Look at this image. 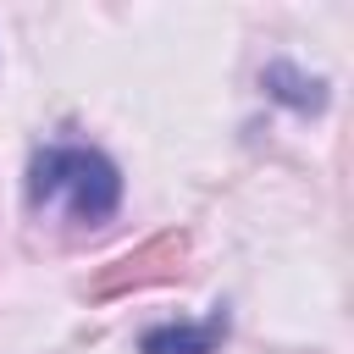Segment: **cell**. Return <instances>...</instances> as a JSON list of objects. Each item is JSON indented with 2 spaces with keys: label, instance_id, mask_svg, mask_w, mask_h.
<instances>
[{
  "label": "cell",
  "instance_id": "obj_1",
  "mask_svg": "<svg viewBox=\"0 0 354 354\" xmlns=\"http://www.w3.org/2000/svg\"><path fill=\"white\" fill-rule=\"evenodd\" d=\"M66 205L72 227H105L122 205V171L94 144H44L28 160V210Z\"/></svg>",
  "mask_w": 354,
  "mask_h": 354
},
{
  "label": "cell",
  "instance_id": "obj_2",
  "mask_svg": "<svg viewBox=\"0 0 354 354\" xmlns=\"http://www.w3.org/2000/svg\"><path fill=\"white\" fill-rule=\"evenodd\" d=\"M227 304H210L205 321H160L138 337V354H216L227 343Z\"/></svg>",
  "mask_w": 354,
  "mask_h": 354
},
{
  "label": "cell",
  "instance_id": "obj_3",
  "mask_svg": "<svg viewBox=\"0 0 354 354\" xmlns=\"http://www.w3.org/2000/svg\"><path fill=\"white\" fill-rule=\"evenodd\" d=\"M177 260H183V232H171V238H155L149 249H138V254L116 260V271H105V277L94 282V293H116V288L160 282V277H171V266H177Z\"/></svg>",
  "mask_w": 354,
  "mask_h": 354
},
{
  "label": "cell",
  "instance_id": "obj_4",
  "mask_svg": "<svg viewBox=\"0 0 354 354\" xmlns=\"http://www.w3.org/2000/svg\"><path fill=\"white\" fill-rule=\"evenodd\" d=\"M260 83H266L271 100H282V105H293V111H321V105H326V83H321V77H299L288 61L266 66Z\"/></svg>",
  "mask_w": 354,
  "mask_h": 354
}]
</instances>
